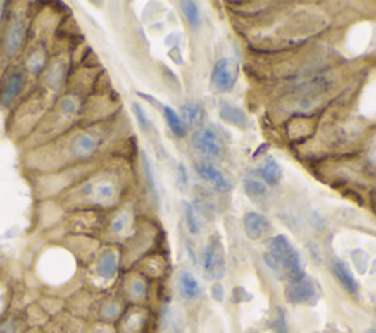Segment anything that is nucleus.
<instances>
[{"mask_svg": "<svg viewBox=\"0 0 376 333\" xmlns=\"http://www.w3.org/2000/svg\"><path fill=\"white\" fill-rule=\"evenodd\" d=\"M265 261L273 272L288 279L289 282H294V280L303 279L306 276L301 256L285 235H277L270 238V241L268 242Z\"/></svg>", "mask_w": 376, "mask_h": 333, "instance_id": "f257e3e1", "label": "nucleus"}, {"mask_svg": "<svg viewBox=\"0 0 376 333\" xmlns=\"http://www.w3.org/2000/svg\"><path fill=\"white\" fill-rule=\"evenodd\" d=\"M80 196L89 199L92 204L99 207H108L115 204L118 199V188L115 181L109 178H97L92 182L84 184Z\"/></svg>", "mask_w": 376, "mask_h": 333, "instance_id": "f03ea898", "label": "nucleus"}, {"mask_svg": "<svg viewBox=\"0 0 376 333\" xmlns=\"http://www.w3.org/2000/svg\"><path fill=\"white\" fill-rule=\"evenodd\" d=\"M227 270L225 251L222 247L219 237H212L204 249L203 254V272L209 280H218L224 277Z\"/></svg>", "mask_w": 376, "mask_h": 333, "instance_id": "7ed1b4c3", "label": "nucleus"}, {"mask_svg": "<svg viewBox=\"0 0 376 333\" xmlns=\"http://www.w3.org/2000/svg\"><path fill=\"white\" fill-rule=\"evenodd\" d=\"M101 143V137L96 131H84L71 138V144L68 146V154L73 161H84L93 156Z\"/></svg>", "mask_w": 376, "mask_h": 333, "instance_id": "20e7f679", "label": "nucleus"}, {"mask_svg": "<svg viewBox=\"0 0 376 333\" xmlns=\"http://www.w3.org/2000/svg\"><path fill=\"white\" fill-rule=\"evenodd\" d=\"M237 81V65L231 59H219L211 75V87L216 93H227L232 90V87Z\"/></svg>", "mask_w": 376, "mask_h": 333, "instance_id": "39448f33", "label": "nucleus"}, {"mask_svg": "<svg viewBox=\"0 0 376 333\" xmlns=\"http://www.w3.org/2000/svg\"><path fill=\"white\" fill-rule=\"evenodd\" d=\"M194 149L208 157H220L224 154V142L218 131L212 127H201L193 137Z\"/></svg>", "mask_w": 376, "mask_h": 333, "instance_id": "423d86ee", "label": "nucleus"}, {"mask_svg": "<svg viewBox=\"0 0 376 333\" xmlns=\"http://www.w3.org/2000/svg\"><path fill=\"white\" fill-rule=\"evenodd\" d=\"M24 42H25V24L21 16H15L5 34L4 55L6 58H13L23 49Z\"/></svg>", "mask_w": 376, "mask_h": 333, "instance_id": "0eeeda50", "label": "nucleus"}, {"mask_svg": "<svg viewBox=\"0 0 376 333\" xmlns=\"http://www.w3.org/2000/svg\"><path fill=\"white\" fill-rule=\"evenodd\" d=\"M315 296V284L313 280L304 276L303 279L289 282L285 288V300L289 304L300 306L309 303Z\"/></svg>", "mask_w": 376, "mask_h": 333, "instance_id": "6e6552de", "label": "nucleus"}, {"mask_svg": "<svg viewBox=\"0 0 376 333\" xmlns=\"http://www.w3.org/2000/svg\"><path fill=\"white\" fill-rule=\"evenodd\" d=\"M119 270V257L113 249H106L94 265V276L101 280H112Z\"/></svg>", "mask_w": 376, "mask_h": 333, "instance_id": "1a4fd4ad", "label": "nucleus"}, {"mask_svg": "<svg viewBox=\"0 0 376 333\" xmlns=\"http://www.w3.org/2000/svg\"><path fill=\"white\" fill-rule=\"evenodd\" d=\"M196 172L203 181L212 184L215 187V189H218L220 192L230 191V188H231L230 181L227 180L225 175L222 173L216 166H213L212 163H209V162L196 163Z\"/></svg>", "mask_w": 376, "mask_h": 333, "instance_id": "9d476101", "label": "nucleus"}, {"mask_svg": "<svg viewBox=\"0 0 376 333\" xmlns=\"http://www.w3.org/2000/svg\"><path fill=\"white\" fill-rule=\"evenodd\" d=\"M24 85H25V75L24 73L18 71V69H15V71H12L5 82H4V87L0 89V101H2L4 104H11L16 100V97H18L23 90H24Z\"/></svg>", "mask_w": 376, "mask_h": 333, "instance_id": "9b49d317", "label": "nucleus"}, {"mask_svg": "<svg viewBox=\"0 0 376 333\" xmlns=\"http://www.w3.org/2000/svg\"><path fill=\"white\" fill-rule=\"evenodd\" d=\"M243 226L247 238L251 241L261 239L270 230L269 220L258 212L246 213L243 218Z\"/></svg>", "mask_w": 376, "mask_h": 333, "instance_id": "f8f14e48", "label": "nucleus"}, {"mask_svg": "<svg viewBox=\"0 0 376 333\" xmlns=\"http://www.w3.org/2000/svg\"><path fill=\"white\" fill-rule=\"evenodd\" d=\"M219 116L222 120H225L227 124L237 127V128H247L249 125V116L247 113L242 109L235 106V104H231L225 100H222L219 103Z\"/></svg>", "mask_w": 376, "mask_h": 333, "instance_id": "ddd939ff", "label": "nucleus"}, {"mask_svg": "<svg viewBox=\"0 0 376 333\" xmlns=\"http://www.w3.org/2000/svg\"><path fill=\"white\" fill-rule=\"evenodd\" d=\"M332 272H334V276L337 277V280L339 282V285L343 287L349 294H357L358 292L357 280H356L354 275L351 273L350 268L346 265L344 261L334 260Z\"/></svg>", "mask_w": 376, "mask_h": 333, "instance_id": "4468645a", "label": "nucleus"}, {"mask_svg": "<svg viewBox=\"0 0 376 333\" xmlns=\"http://www.w3.org/2000/svg\"><path fill=\"white\" fill-rule=\"evenodd\" d=\"M146 325V314L143 310L128 311L119 325V333H140Z\"/></svg>", "mask_w": 376, "mask_h": 333, "instance_id": "2eb2a0df", "label": "nucleus"}, {"mask_svg": "<svg viewBox=\"0 0 376 333\" xmlns=\"http://www.w3.org/2000/svg\"><path fill=\"white\" fill-rule=\"evenodd\" d=\"M178 289L185 300H194L200 294V285L197 279L190 272H181L178 275Z\"/></svg>", "mask_w": 376, "mask_h": 333, "instance_id": "dca6fc26", "label": "nucleus"}, {"mask_svg": "<svg viewBox=\"0 0 376 333\" xmlns=\"http://www.w3.org/2000/svg\"><path fill=\"white\" fill-rule=\"evenodd\" d=\"M181 115L184 119V124L188 127H199L203 122L204 112L200 104L197 103H185L181 106Z\"/></svg>", "mask_w": 376, "mask_h": 333, "instance_id": "f3484780", "label": "nucleus"}, {"mask_svg": "<svg viewBox=\"0 0 376 333\" xmlns=\"http://www.w3.org/2000/svg\"><path fill=\"white\" fill-rule=\"evenodd\" d=\"M163 116L166 119V124L169 130L173 131L177 137H184L187 134V125L184 124V120L181 116L169 106H163Z\"/></svg>", "mask_w": 376, "mask_h": 333, "instance_id": "a211bd4d", "label": "nucleus"}, {"mask_svg": "<svg viewBox=\"0 0 376 333\" xmlns=\"http://www.w3.org/2000/svg\"><path fill=\"white\" fill-rule=\"evenodd\" d=\"M261 175H262V178H263V181L266 184H269V185H277L281 181V178H282V169H281V166L275 161L269 159L261 168Z\"/></svg>", "mask_w": 376, "mask_h": 333, "instance_id": "6ab92c4d", "label": "nucleus"}, {"mask_svg": "<svg viewBox=\"0 0 376 333\" xmlns=\"http://www.w3.org/2000/svg\"><path fill=\"white\" fill-rule=\"evenodd\" d=\"M65 78V63H54L46 71V84L50 87L52 90H56L61 87L62 81Z\"/></svg>", "mask_w": 376, "mask_h": 333, "instance_id": "aec40b11", "label": "nucleus"}, {"mask_svg": "<svg viewBox=\"0 0 376 333\" xmlns=\"http://www.w3.org/2000/svg\"><path fill=\"white\" fill-rule=\"evenodd\" d=\"M25 65H27V69L32 75L39 77L46 69V56H44L43 51H40V50L32 51L31 55H28V58L25 61Z\"/></svg>", "mask_w": 376, "mask_h": 333, "instance_id": "412c9836", "label": "nucleus"}, {"mask_svg": "<svg viewBox=\"0 0 376 333\" xmlns=\"http://www.w3.org/2000/svg\"><path fill=\"white\" fill-rule=\"evenodd\" d=\"M184 215H185V222L188 226V231L197 235L201 231V223H200L196 208L187 201H184Z\"/></svg>", "mask_w": 376, "mask_h": 333, "instance_id": "4be33fe9", "label": "nucleus"}, {"mask_svg": "<svg viewBox=\"0 0 376 333\" xmlns=\"http://www.w3.org/2000/svg\"><path fill=\"white\" fill-rule=\"evenodd\" d=\"M58 106H59V112L63 118H71L78 112L80 103H78V99L75 96L68 94L59 100Z\"/></svg>", "mask_w": 376, "mask_h": 333, "instance_id": "5701e85b", "label": "nucleus"}, {"mask_svg": "<svg viewBox=\"0 0 376 333\" xmlns=\"http://www.w3.org/2000/svg\"><path fill=\"white\" fill-rule=\"evenodd\" d=\"M244 191L250 199H262L266 196V185L258 180H244Z\"/></svg>", "mask_w": 376, "mask_h": 333, "instance_id": "b1692460", "label": "nucleus"}, {"mask_svg": "<svg viewBox=\"0 0 376 333\" xmlns=\"http://www.w3.org/2000/svg\"><path fill=\"white\" fill-rule=\"evenodd\" d=\"M181 9L185 13V18L188 20V23H190V25L197 28L200 25V12H199L197 4L185 0V2H181Z\"/></svg>", "mask_w": 376, "mask_h": 333, "instance_id": "393cba45", "label": "nucleus"}, {"mask_svg": "<svg viewBox=\"0 0 376 333\" xmlns=\"http://www.w3.org/2000/svg\"><path fill=\"white\" fill-rule=\"evenodd\" d=\"M121 311H123L121 304L112 300V301H108V303H105L104 306H101L100 315H101V319H104L105 322H112L116 318H119V314H121Z\"/></svg>", "mask_w": 376, "mask_h": 333, "instance_id": "a878e982", "label": "nucleus"}, {"mask_svg": "<svg viewBox=\"0 0 376 333\" xmlns=\"http://www.w3.org/2000/svg\"><path fill=\"white\" fill-rule=\"evenodd\" d=\"M128 223H130V216L128 213L125 212H121L118 213L112 220H111V225H109V231L115 235H121L125 232V230L128 227Z\"/></svg>", "mask_w": 376, "mask_h": 333, "instance_id": "bb28decb", "label": "nucleus"}, {"mask_svg": "<svg viewBox=\"0 0 376 333\" xmlns=\"http://www.w3.org/2000/svg\"><path fill=\"white\" fill-rule=\"evenodd\" d=\"M146 292H147V287H146L144 280L139 277L131 280V284L128 287L130 298H132V300H142V298L146 295Z\"/></svg>", "mask_w": 376, "mask_h": 333, "instance_id": "cd10ccee", "label": "nucleus"}, {"mask_svg": "<svg viewBox=\"0 0 376 333\" xmlns=\"http://www.w3.org/2000/svg\"><path fill=\"white\" fill-rule=\"evenodd\" d=\"M132 111H134V113H135L137 120H139V124H140L142 130L147 131V130L150 128V119L147 118V113H146L144 109L142 108V104L134 103V104H132Z\"/></svg>", "mask_w": 376, "mask_h": 333, "instance_id": "c85d7f7f", "label": "nucleus"}, {"mask_svg": "<svg viewBox=\"0 0 376 333\" xmlns=\"http://www.w3.org/2000/svg\"><path fill=\"white\" fill-rule=\"evenodd\" d=\"M143 169H144V175H146V180L147 184L150 187V189L156 194V184H155V175H153V169H151V163L149 161V157L146 154H143Z\"/></svg>", "mask_w": 376, "mask_h": 333, "instance_id": "c756f323", "label": "nucleus"}, {"mask_svg": "<svg viewBox=\"0 0 376 333\" xmlns=\"http://www.w3.org/2000/svg\"><path fill=\"white\" fill-rule=\"evenodd\" d=\"M273 330H275V333H288L285 314H284V311L281 308H278L277 315H275V320H273Z\"/></svg>", "mask_w": 376, "mask_h": 333, "instance_id": "7c9ffc66", "label": "nucleus"}, {"mask_svg": "<svg viewBox=\"0 0 376 333\" xmlns=\"http://www.w3.org/2000/svg\"><path fill=\"white\" fill-rule=\"evenodd\" d=\"M212 296H213V300L220 303V301H224V296H225V291H224V287H222L220 284H215L212 287Z\"/></svg>", "mask_w": 376, "mask_h": 333, "instance_id": "2f4dec72", "label": "nucleus"}, {"mask_svg": "<svg viewBox=\"0 0 376 333\" xmlns=\"http://www.w3.org/2000/svg\"><path fill=\"white\" fill-rule=\"evenodd\" d=\"M89 333H115L109 326H106V325H96Z\"/></svg>", "mask_w": 376, "mask_h": 333, "instance_id": "473e14b6", "label": "nucleus"}, {"mask_svg": "<svg viewBox=\"0 0 376 333\" xmlns=\"http://www.w3.org/2000/svg\"><path fill=\"white\" fill-rule=\"evenodd\" d=\"M368 333H376V327H372V329H370Z\"/></svg>", "mask_w": 376, "mask_h": 333, "instance_id": "72a5a7b5", "label": "nucleus"}, {"mask_svg": "<svg viewBox=\"0 0 376 333\" xmlns=\"http://www.w3.org/2000/svg\"><path fill=\"white\" fill-rule=\"evenodd\" d=\"M373 161L376 162V149H375V154H373Z\"/></svg>", "mask_w": 376, "mask_h": 333, "instance_id": "f704fd0d", "label": "nucleus"}, {"mask_svg": "<svg viewBox=\"0 0 376 333\" xmlns=\"http://www.w3.org/2000/svg\"><path fill=\"white\" fill-rule=\"evenodd\" d=\"M0 15H2V5H0Z\"/></svg>", "mask_w": 376, "mask_h": 333, "instance_id": "c9c22d12", "label": "nucleus"}]
</instances>
